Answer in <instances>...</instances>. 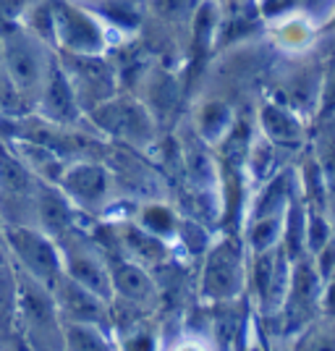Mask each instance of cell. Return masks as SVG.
Instances as JSON below:
<instances>
[{
  "instance_id": "cell-15",
  "label": "cell",
  "mask_w": 335,
  "mask_h": 351,
  "mask_svg": "<svg viewBox=\"0 0 335 351\" xmlns=\"http://www.w3.org/2000/svg\"><path fill=\"white\" fill-rule=\"evenodd\" d=\"M317 116H320V121H330L335 116V53L322 66V89Z\"/></svg>"
},
{
  "instance_id": "cell-9",
  "label": "cell",
  "mask_w": 335,
  "mask_h": 351,
  "mask_svg": "<svg viewBox=\"0 0 335 351\" xmlns=\"http://www.w3.org/2000/svg\"><path fill=\"white\" fill-rule=\"evenodd\" d=\"M110 280H113V291L126 296L129 302H147L155 291L147 270L139 263H126V260L110 263Z\"/></svg>"
},
{
  "instance_id": "cell-5",
  "label": "cell",
  "mask_w": 335,
  "mask_h": 351,
  "mask_svg": "<svg viewBox=\"0 0 335 351\" xmlns=\"http://www.w3.org/2000/svg\"><path fill=\"white\" fill-rule=\"evenodd\" d=\"M5 60H8V71H11V76H14V82L18 87L32 89L42 82L45 58L42 47L34 43V37H27V34L11 37V43L5 45Z\"/></svg>"
},
{
  "instance_id": "cell-20",
  "label": "cell",
  "mask_w": 335,
  "mask_h": 351,
  "mask_svg": "<svg viewBox=\"0 0 335 351\" xmlns=\"http://www.w3.org/2000/svg\"><path fill=\"white\" fill-rule=\"evenodd\" d=\"M327 29H335V16H333V21H330V24H327Z\"/></svg>"
},
{
  "instance_id": "cell-6",
  "label": "cell",
  "mask_w": 335,
  "mask_h": 351,
  "mask_svg": "<svg viewBox=\"0 0 335 351\" xmlns=\"http://www.w3.org/2000/svg\"><path fill=\"white\" fill-rule=\"evenodd\" d=\"M60 184L71 199H76L87 210H97L108 199V191H110V178L97 165H76L63 173Z\"/></svg>"
},
{
  "instance_id": "cell-7",
  "label": "cell",
  "mask_w": 335,
  "mask_h": 351,
  "mask_svg": "<svg viewBox=\"0 0 335 351\" xmlns=\"http://www.w3.org/2000/svg\"><path fill=\"white\" fill-rule=\"evenodd\" d=\"M97 116H100L102 126H108L121 139H129V142H136V145L149 139V116H147V110H142L139 105L102 103Z\"/></svg>"
},
{
  "instance_id": "cell-11",
  "label": "cell",
  "mask_w": 335,
  "mask_h": 351,
  "mask_svg": "<svg viewBox=\"0 0 335 351\" xmlns=\"http://www.w3.org/2000/svg\"><path fill=\"white\" fill-rule=\"evenodd\" d=\"M123 247L129 249V254L139 265H158L165 254L160 236L149 234L147 228H134V226L123 236Z\"/></svg>"
},
{
  "instance_id": "cell-2",
  "label": "cell",
  "mask_w": 335,
  "mask_h": 351,
  "mask_svg": "<svg viewBox=\"0 0 335 351\" xmlns=\"http://www.w3.org/2000/svg\"><path fill=\"white\" fill-rule=\"evenodd\" d=\"M11 247L18 254V260L29 267V273H34L40 280H55L60 273L58 252L53 249V244L45 239L40 231L32 228H11L8 231Z\"/></svg>"
},
{
  "instance_id": "cell-13",
  "label": "cell",
  "mask_w": 335,
  "mask_h": 351,
  "mask_svg": "<svg viewBox=\"0 0 335 351\" xmlns=\"http://www.w3.org/2000/svg\"><path fill=\"white\" fill-rule=\"evenodd\" d=\"M45 105L55 118H71L76 113V95L63 73H55L50 82H45Z\"/></svg>"
},
{
  "instance_id": "cell-1",
  "label": "cell",
  "mask_w": 335,
  "mask_h": 351,
  "mask_svg": "<svg viewBox=\"0 0 335 351\" xmlns=\"http://www.w3.org/2000/svg\"><path fill=\"white\" fill-rule=\"evenodd\" d=\"M244 289V252L234 239H223L210 249L202 273V291L207 299L228 302Z\"/></svg>"
},
{
  "instance_id": "cell-18",
  "label": "cell",
  "mask_w": 335,
  "mask_h": 351,
  "mask_svg": "<svg viewBox=\"0 0 335 351\" xmlns=\"http://www.w3.org/2000/svg\"><path fill=\"white\" fill-rule=\"evenodd\" d=\"M173 226H175V218L168 207H162V205L145 207V213H142V228H147L149 234L168 236L173 231Z\"/></svg>"
},
{
  "instance_id": "cell-10",
  "label": "cell",
  "mask_w": 335,
  "mask_h": 351,
  "mask_svg": "<svg viewBox=\"0 0 335 351\" xmlns=\"http://www.w3.org/2000/svg\"><path fill=\"white\" fill-rule=\"evenodd\" d=\"M100 296L84 289L82 283H76L73 278L63 280L60 286V307L66 309L76 322H95L97 312H100Z\"/></svg>"
},
{
  "instance_id": "cell-16",
  "label": "cell",
  "mask_w": 335,
  "mask_h": 351,
  "mask_svg": "<svg viewBox=\"0 0 335 351\" xmlns=\"http://www.w3.org/2000/svg\"><path fill=\"white\" fill-rule=\"evenodd\" d=\"M215 29H218V8L212 3H202L194 14V40H197V45L207 47L215 37Z\"/></svg>"
},
{
  "instance_id": "cell-8",
  "label": "cell",
  "mask_w": 335,
  "mask_h": 351,
  "mask_svg": "<svg viewBox=\"0 0 335 351\" xmlns=\"http://www.w3.org/2000/svg\"><path fill=\"white\" fill-rule=\"evenodd\" d=\"M260 123H262L264 134L273 145H286L296 147L304 142V123L296 116V110H291L283 103H267L260 110Z\"/></svg>"
},
{
  "instance_id": "cell-12",
  "label": "cell",
  "mask_w": 335,
  "mask_h": 351,
  "mask_svg": "<svg viewBox=\"0 0 335 351\" xmlns=\"http://www.w3.org/2000/svg\"><path fill=\"white\" fill-rule=\"evenodd\" d=\"M40 226L50 234H63L71 226V207L58 191H42L40 194Z\"/></svg>"
},
{
  "instance_id": "cell-17",
  "label": "cell",
  "mask_w": 335,
  "mask_h": 351,
  "mask_svg": "<svg viewBox=\"0 0 335 351\" xmlns=\"http://www.w3.org/2000/svg\"><path fill=\"white\" fill-rule=\"evenodd\" d=\"M27 168H24V162L16 160L14 155H8V152H3L0 155V184L5 186V189L11 191H21L27 186Z\"/></svg>"
},
{
  "instance_id": "cell-3",
  "label": "cell",
  "mask_w": 335,
  "mask_h": 351,
  "mask_svg": "<svg viewBox=\"0 0 335 351\" xmlns=\"http://www.w3.org/2000/svg\"><path fill=\"white\" fill-rule=\"evenodd\" d=\"M53 14H55V34L71 53L92 56L102 47V32L95 24V19H89L73 5H58Z\"/></svg>"
},
{
  "instance_id": "cell-14",
  "label": "cell",
  "mask_w": 335,
  "mask_h": 351,
  "mask_svg": "<svg viewBox=\"0 0 335 351\" xmlns=\"http://www.w3.org/2000/svg\"><path fill=\"white\" fill-rule=\"evenodd\" d=\"M231 126H234V113H231V108L225 103H207L202 108V113H199V132L207 142H215L220 136H225V134L231 132Z\"/></svg>"
},
{
  "instance_id": "cell-19",
  "label": "cell",
  "mask_w": 335,
  "mask_h": 351,
  "mask_svg": "<svg viewBox=\"0 0 335 351\" xmlns=\"http://www.w3.org/2000/svg\"><path fill=\"white\" fill-rule=\"evenodd\" d=\"M160 11L165 16H189V0H160Z\"/></svg>"
},
{
  "instance_id": "cell-4",
  "label": "cell",
  "mask_w": 335,
  "mask_h": 351,
  "mask_svg": "<svg viewBox=\"0 0 335 351\" xmlns=\"http://www.w3.org/2000/svg\"><path fill=\"white\" fill-rule=\"evenodd\" d=\"M66 273L69 278L82 283L84 289L97 293L100 299H108L113 291L110 280V265L105 263L100 252L95 247H71L66 252Z\"/></svg>"
}]
</instances>
